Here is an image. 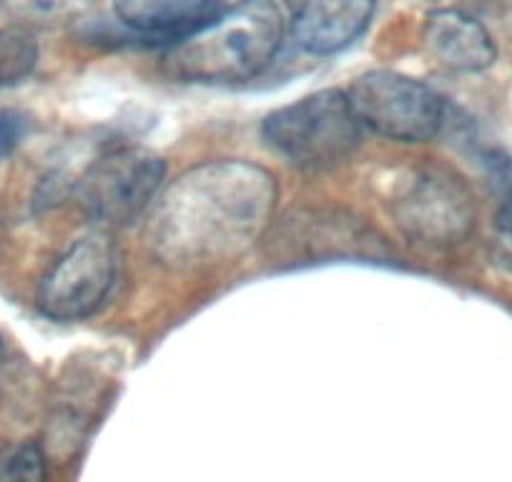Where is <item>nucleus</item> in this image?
Instances as JSON below:
<instances>
[{
  "label": "nucleus",
  "mask_w": 512,
  "mask_h": 482,
  "mask_svg": "<svg viewBox=\"0 0 512 482\" xmlns=\"http://www.w3.org/2000/svg\"><path fill=\"white\" fill-rule=\"evenodd\" d=\"M387 206L400 234L422 249L457 247L477 221L472 189L457 171L442 164H417L402 171Z\"/></svg>",
  "instance_id": "7ed1b4c3"
},
{
  "label": "nucleus",
  "mask_w": 512,
  "mask_h": 482,
  "mask_svg": "<svg viewBox=\"0 0 512 482\" xmlns=\"http://www.w3.org/2000/svg\"><path fill=\"white\" fill-rule=\"evenodd\" d=\"M166 166L154 151L121 146L98 156L76 181L78 206L103 226H128L156 204Z\"/></svg>",
  "instance_id": "423d86ee"
},
{
  "label": "nucleus",
  "mask_w": 512,
  "mask_h": 482,
  "mask_svg": "<svg viewBox=\"0 0 512 482\" xmlns=\"http://www.w3.org/2000/svg\"><path fill=\"white\" fill-rule=\"evenodd\" d=\"M0 6L18 21L46 23L71 16L83 6V0H0Z\"/></svg>",
  "instance_id": "2eb2a0df"
},
{
  "label": "nucleus",
  "mask_w": 512,
  "mask_h": 482,
  "mask_svg": "<svg viewBox=\"0 0 512 482\" xmlns=\"http://www.w3.org/2000/svg\"><path fill=\"white\" fill-rule=\"evenodd\" d=\"M38 66V43L23 26L0 28V88L26 81Z\"/></svg>",
  "instance_id": "f8f14e48"
},
{
  "label": "nucleus",
  "mask_w": 512,
  "mask_h": 482,
  "mask_svg": "<svg viewBox=\"0 0 512 482\" xmlns=\"http://www.w3.org/2000/svg\"><path fill=\"white\" fill-rule=\"evenodd\" d=\"M279 249L294 264L322 262V259H379L387 257V249L367 226L339 214L322 211L312 216H294L279 236Z\"/></svg>",
  "instance_id": "6e6552de"
},
{
  "label": "nucleus",
  "mask_w": 512,
  "mask_h": 482,
  "mask_svg": "<svg viewBox=\"0 0 512 482\" xmlns=\"http://www.w3.org/2000/svg\"><path fill=\"white\" fill-rule=\"evenodd\" d=\"M422 41L432 61L455 73L485 71L497 58V48L485 26L452 8L427 16Z\"/></svg>",
  "instance_id": "9d476101"
},
{
  "label": "nucleus",
  "mask_w": 512,
  "mask_h": 482,
  "mask_svg": "<svg viewBox=\"0 0 512 482\" xmlns=\"http://www.w3.org/2000/svg\"><path fill=\"white\" fill-rule=\"evenodd\" d=\"M264 144L299 169H327L347 159L362 139V124L347 91L324 88L269 113Z\"/></svg>",
  "instance_id": "20e7f679"
},
{
  "label": "nucleus",
  "mask_w": 512,
  "mask_h": 482,
  "mask_svg": "<svg viewBox=\"0 0 512 482\" xmlns=\"http://www.w3.org/2000/svg\"><path fill=\"white\" fill-rule=\"evenodd\" d=\"M26 136V118L16 111H0V161L16 151Z\"/></svg>",
  "instance_id": "dca6fc26"
},
{
  "label": "nucleus",
  "mask_w": 512,
  "mask_h": 482,
  "mask_svg": "<svg viewBox=\"0 0 512 482\" xmlns=\"http://www.w3.org/2000/svg\"><path fill=\"white\" fill-rule=\"evenodd\" d=\"M284 43L272 0H241L169 46L164 68L189 83H239L267 71Z\"/></svg>",
  "instance_id": "f03ea898"
},
{
  "label": "nucleus",
  "mask_w": 512,
  "mask_h": 482,
  "mask_svg": "<svg viewBox=\"0 0 512 482\" xmlns=\"http://www.w3.org/2000/svg\"><path fill=\"white\" fill-rule=\"evenodd\" d=\"M347 96L359 124L402 144H425L435 139L447 121V106L440 93L405 73H362Z\"/></svg>",
  "instance_id": "39448f33"
},
{
  "label": "nucleus",
  "mask_w": 512,
  "mask_h": 482,
  "mask_svg": "<svg viewBox=\"0 0 512 482\" xmlns=\"http://www.w3.org/2000/svg\"><path fill=\"white\" fill-rule=\"evenodd\" d=\"M3 365H6V344H3V337H0V372H3Z\"/></svg>",
  "instance_id": "f3484780"
},
{
  "label": "nucleus",
  "mask_w": 512,
  "mask_h": 482,
  "mask_svg": "<svg viewBox=\"0 0 512 482\" xmlns=\"http://www.w3.org/2000/svg\"><path fill=\"white\" fill-rule=\"evenodd\" d=\"M0 482H46V457L36 442H13L0 450Z\"/></svg>",
  "instance_id": "4468645a"
},
{
  "label": "nucleus",
  "mask_w": 512,
  "mask_h": 482,
  "mask_svg": "<svg viewBox=\"0 0 512 482\" xmlns=\"http://www.w3.org/2000/svg\"><path fill=\"white\" fill-rule=\"evenodd\" d=\"M118 279V249L106 231L76 241L38 284L36 304L53 322H81L101 312Z\"/></svg>",
  "instance_id": "0eeeda50"
},
{
  "label": "nucleus",
  "mask_w": 512,
  "mask_h": 482,
  "mask_svg": "<svg viewBox=\"0 0 512 482\" xmlns=\"http://www.w3.org/2000/svg\"><path fill=\"white\" fill-rule=\"evenodd\" d=\"M123 26L146 38L179 41L219 13V0H113Z\"/></svg>",
  "instance_id": "9b49d317"
},
{
  "label": "nucleus",
  "mask_w": 512,
  "mask_h": 482,
  "mask_svg": "<svg viewBox=\"0 0 512 482\" xmlns=\"http://www.w3.org/2000/svg\"><path fill=\"white\" fill-rule=\"evenodd\" d=\"M277 201V179L264 166L241 159L196 164L156 199L151 249L176 269L231 262L272 229Z\"/></svg>",
  "instance_id": "f257e3e1"
},
{
  "label": "nucleus",
  "mask_w": 512,
  "mask_h": 482,
  "mask_svg": "<svg viewBox=\"0 0 512 482\" xmlns=\"http://www.w3.org/2000/svg\"><path fill=\"white\" fill-rule=\"evenodd\" d=\"M482 164H485L487 179H490L497 201V241H500L505 257L512 262V164L510 159H505V156L497 154V151H487V154L482 156Z\"/></svg>",
  "instance_id": "ddd939ff"
},
{
  "label": "nucleus",
  "mask_w": 512,
  "mask_h": 482,
  "mask_svg": "<svg viewBox=\"0 0 512 482\" xmlns=\"http://www.w3.org/2000/svg\"><path fill=\"white\" fill-rule=\"evenodd\" d=\"M292 13V33L314 56H332L352 46L374 16L377 0H284Z\"/></svg>",
  "instance_id": "1a4fd4ad"
}]
</instances>
